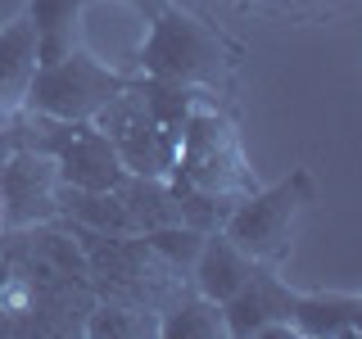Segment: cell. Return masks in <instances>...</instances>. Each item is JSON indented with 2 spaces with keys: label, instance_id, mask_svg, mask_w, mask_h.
Returning <instances> with one entry per match:
<instances>
[{
  "label": "cell",
  "instance_id": "obj_1",
  "mask_svg": "<svg viewBox=\"0 0 362 339\" xmlns=\"http://www.w3.org/2000/svg\"><path fill=\"white\" fill-rule=\"evenodd\" d=\"M122 86H127V77H118L100 59H90L86 50H73L54 64H37L23 105L37 118L82 122V118H95V109H105Z\"/></svg>",
  "mask_w": 362,
  "mask_h": 339
},
{
  "label": "cell",
  "instance_id": "obj_2",
  "mask_svg": "<svg viewBox=\"0 0 362 339\" xmlns=\"http://www.w3.org/2000/svg\"><path fill=\"white\" fill-rule=\"evenodd\" d=\"M90 122L109 136V145L118 150L127 177H163V172H173L181 131L158 127L150 118V109H145V100H141V86L127 82L105 109H95Z\"/></svg>",
  "mask_w": 362,
  "mask_h": 339
},
{
  "label": "cell",
  "instance_id": "obj_3",
  "mask_svg": "<svg viewBox=\"0 0 362 339\" xmlns=\"http://www.w3.org/2000/svg\"><path fill=\"white\" fill-rule=\"evenodd\" d=\"M308 195H313L308 172H294L290 181H281V186L258 190V195L235 203L231 218L222 222V235L235 249H245L254 263H272V258L286 254L294 218H299V208L308 203Z\"/></svg>",
  "mask_w": 362,
  "mask_h": 339
},
{
  "label": "cell",
  "instance_id": "obj_4",
  "mask_svg": "<svg viewBox=\"0 0 362 339\" xmlns=\"http://www.w3.org/2000/svg\"><path fill=\"white\" fill-rule=\"evenodd\" d=\"M141 68L150 77H163V82H190V86L213 82L222 68V41L190 14L163 9L141 45Z\"/></svg>",
  "mask_w": 362,
  "mask_h": 339
},
{
  "label": "cell",
  "instance_id": "obj_5",
  "mask_svg": "<svg viewBox=\"0 0 362 339\" xmlns=\"http://www.w3.org/2000/svg\"><path fill=\"white\" fill-rule=\"evenodd\" d=\"M54 190H59L54 158L32 150V145H18L0 163V222L5 226H32L41 218H54L59 213Z\"/></svg>",
  "mask_w": 362,
  "mask_h": 339
},
{
  "label": "cell",
  "instance_id": "obj_6",
  "mask_svg": "<svg viewBox=\"0 0 362 339\" xmlns=\"http://www.w3.org/2000/svg\"><path fill=\"white\" fill-rule=\"evenodd\" d=\"M290 303H294V294L281 285L276 276L254 271V276L222 303V331L235 335V339H254L272 321H290Z\"/></svg>",
  "mask_w": 362,
  "mask_h": 339
},
{
  "label": "cell",
  "instance_id": "obj_7",
  "mask_svg": "<svg viewBox=\"0 0 362 339\" xmlns=\"http://www.w3.org/2000/svg\"><path fill=\"white\" fill-rule=\"evenodd\" d=\"M294 335L308 339H335L362 331V299L358 294H294L290 303Z\"/></svg>",
  "mask_w": 362,
  "mask_h": 339
},
{
  "label": "cell",
  "instance_id": "obj_8",
  "mask_svg": "<svg viewBox=\"0 0 362 339\" xmlns=\"http://www.w3.org/2000/svg\"><path fill=\"white\" fill-rule=\"evenodd\" d=\"M249 276H254V258L245 249H235L226 235H204L199 258H195V285H199L204 299L226 303Z\"/></svg>",
  "mask_w": 362,
  "mask_h": 339
},
{
  "label": "cell",
  "instance_id": "obj_9",
  "mask_svg": "<svg viewBox=\"0 0 362 339\" xmlns=\"http://www.w3.org/2000/svg\"><path fill=\"white\" fill-rule=\"evenodd\" d=\"M32 73H37V37H32V18L23 14L0 28V113L28 100Z\"/></svg>",
  "mask_w": 362,
  "mask_h": 339
},
{
  "label": "cell",
  "instance_id": "obj_10",
  "mask_svg": "<svg viewBox=\"0 0 362 339\" xmlns=\"http://www.w3.org/2000/svg\"><path fill=\"white\" fill-rule=\"evenodd\" d=\"M28 18H32V37H37V64H54L77 50L82 0H32Z\"/></svg>",
  "mask_w": 362,
  "mask_h": 339
},
{
  "label": "cell",
  "instance_id": "obj_11",
  "mask_svg": "<svg viewBox=\"0 0 362 339\" xmlns=\"http://www.w3.org/2000/svg\"><path fill=\"white\" fill-rule=\"evenodd\" d=\"M158 335L163 339H213V335H226L222 331V303L213 299H181L173 312L158 321Z\"/></svg>",
  "mask_w": 362,
  "mask_h": 339
},
{
  "label": "cell",
  "instance_id": "obj_12",
  "mask_svg": "<svg viewBox=\"0 0 362 339\" xmlns=\"http://www.w3.org/2000/svg\"><path fill=\"white\" fill-rule=\"evenodd\" d=\"M195 95H199V86H190V82H163V77L141 82V100L150 109V118L173 131H181V122L195 113Z\"/></svg>",
  "mask_w": 362,
  "mask_h": 339
},
{
  "label": "cell",
  "instance_id": "obj_13",
  "mask_svg": "<svg viewBox=\"0 0 362 339\" xmlns=\"http://www.w3.org/2000/svg\"><path fill=\"white\" fill-rule=\"evenodd\" d=\"M199 244H204V231L186 222H173V226H154V231H145V249H154L158 258H168L173 267H186L199 258Z\"/></svg>",
  "mask_w": 362,
  "mask_h": 339
},
{
  "label": "cell",
  "instance_id": "obj_14",
  "mask_svg": "<svg viewBox=\"0 0 362 339\" xmlns=\"http://www.w3.org/2000/svg\"><path fill=\"white\" fill-rule=\"evenodd\" d=\"M154 326L141 321V312L132 308H118V303H100V308L86 312V335H100V339H132V335H150Z\"/></svg>",
  "mask_w": 362,
  "mask_h": 339
},
{
  "label": "cell",
  "instance_id": "obj_15",
  "mask_svg": "<svg viewBox=\"0 0 362 339\" xmlns=\"http://www.w3.org/2000/svg\"><path fill=\"white\" fill-rule=\"evenodd\" d=\"M14 150H18V131H5V136H0V163H5Z\"/></svg>",
  "mask_w": 362,
  "mask_h": 339
}]
</instances>
